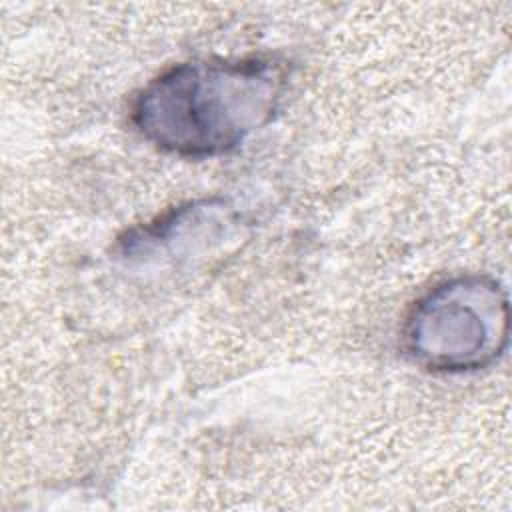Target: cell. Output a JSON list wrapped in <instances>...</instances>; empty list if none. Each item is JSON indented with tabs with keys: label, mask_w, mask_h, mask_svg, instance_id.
<instances>
[{
	"label": "cell",
	"mask_w": 512,
	"mask_h": 512,
	"mask_svg": "<svg viewBox=\"0 0 512 512\" xmlns=\"http://www.w3.org/2000/svg\"><path fill=\"white\" fill-rule=\"evenodd\" d=\"M286 76L284 64L260 56L180 62L138 92L130 120L168 154L220 156L276 116Z\"/></svg>",
	"instance_id": "6da1fadb"
},
{
	"label": "cell",
	"mask_w": 512,
	"mask_h": 512,
	"mask_svg": "<svg viewBox=\"0 0 512 512\" xmlns=\"http://www.w3.org/2000/svg\"><path fill=\"white\" fill-rule=\"evenodd\" d=\"M508 344L506 290L468 274L436 284L410 310L402 346L430 372H470L498 360Z\"/></svg>",
	"instance_id": "7a4b0ae2"
}]
</instances>
